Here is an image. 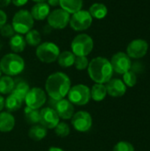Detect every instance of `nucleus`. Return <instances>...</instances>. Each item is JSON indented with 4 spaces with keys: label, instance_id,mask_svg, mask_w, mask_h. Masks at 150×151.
<instances>
[{
    "label": "nucleus",
    "instance_id": "1",
    "mask_svg": "<svg viewBox=\"0 0 150 151\" xmlns=\"http://www.w3.org/2000/svg\"><path fill=\"white\" fill-rule=\"evenodd\" d=\"M71 88V80L64 73L57 72L50 74L45 83L47 94L52 100L59 101L67 96Z\"/></svg>",
    "mask_w": 150,
    "mask_h": 151
},
{
    "label": "nucleus",
    "instance_id": "2",
    "mask_svg": "<svg viewBox=\"0 0 150 151\" xmlns=\"http://www.w3.org/2000/svg\"><path fill=\"white\" fill-rule=\"evenodd\" d=\"M88 72L90 79L99 84L107 83L113 74V69L111 62L103 57L93 58L88 64Z\"/></svg>",
    "mask_w": 150,
    "mask_h": 151
},
{
    "label": "nucleus",
    "instance_id": "3",
    "mask_svg": "<svg viewBox=\"0 0 150 151\" xmlns=\"http://www.w3.org/2000/svg\"><path fill=\"white\" fill-rule=\"evenodd\" d=\"M25 68L24 59L16 53L4 55L0 60V69L7 76H15L23 72Z\"/></svg>",
    "mask_w": 150,
    "mask_h": 151
},
{
    "label": "nucleus",
    "instance_id": "4",
    "mask_svg": "<svg viewBox=\"0 0 150 151\" xmlns=\"http://www.w3.org/2000/svg\"><path fill=\"white\" fill-rule=\"evenodd\" d=\"M34 23V19L28 11L19 10L14 14L11 21V26L17 34L26 35L33 28Z\"/></svg>",
    "mask_w": 150,
    "mask_h": 151
},
{
    "label": "nucleus",
    "instance_id": "5",
    "mask_svg": "<svg viewBox=\"0 0 150 151\" xmlns=\"http://www.w3.org/2000/svg\"><path fill=\"white\" fill-rule=\"evenodd\" d=\"M94 48V41L87 34H80L75 36L71 43L72 52L76 57H87Z\"/></svg>",
    "mask_w": 150,
    "mask_h": 151
},
{
    "label": "nucleus",
    "instance_id": "6",
    "mask_svg": "<svg viewBox=\"0 0 150 151\" xmlns=\"http://www.w3.org/2000/svg\"><path fill=\"white\" fill-rule=\"evenodd\" d=\"M35 53L40 61L50 64L55 62L57 59L60 54V50L56 43L51 42H45L38 45Z\"/></svg>",
    "mask_w": 150,
    "mask_h": 151
},
{
    "label": "nucleus",
    "instance_id": "7",
    "mask_svg": "<svg viewBox=\"0 0 150 151\" xmlns=\"http://www.w3.org/2000/svg\"><path fill=\"white\" fill-rule=\"evenodd\" d=\"M68 100L72 104L79 106H83L88 104L91 96L90 89L88 86L83 84H78L72 88L67 94Z\"/></svg>",
    "mask_w": 150,
    "mask_h": 151
},
{
    "label": "nucleus",
    "instance_id": "8",
    "mask_svg": "<svg viewBox=\"0 0 150 151\" xmlns=\"http://www.w3.org/2000/svg\"><path fill=\"white\" fill-rule=\"evenodd\" d=\"M93 22V18L88 11L80 10L72 15L69 25L75 31H84L90 27Z\"/></svg>",
    "mask_w": 150,
    "mask_h": 151
},
{
    "label": "nucleus",
    "instance_id": "9",
    "mask_svg": "<svg viewBox=\"0 0 150 151\" xmlns=\"http://www.w3.org/2000/svg\"><path fill=\"white\" fill-rule=\"evenodd\" d=\"M70 18V14L60 8L50 12L47 17V21L53 29H64L69 24Z\"/></svg>",
    "mask_w": 150,
    "mask_h": 151
},
{
    "label": "nucleus",
    "instance_id": "10",
    "mask_svg": "<svg viewBox=\"0 0 150 151\" xmlns=\"http://www.w3.org/2000/svg\"><path fill=\"white\" fill-rule=\"evenodd\" d=\"M110 62L112 66L113 72H116L119 74H124L125 73L131 70L132 67L131 58L126 53L122 51L114 54Z\"/></svg>",
    "mask_w": 150,
    "mask_h": 151
},
{
    "label": "nucleus",
    "instance_id": "11",
    "mask_svg": "<svg viewBox=\"0 0 150 151\" xmlns=\"http://www.w3.org/2000/svg\"><path fill=\"white\" fill-rule=\"evenodd\" d=\"M27 107L38 110L43 106L46 102V94L40 88H33L29 89L24 99Z\"/></svg>",
    "mask_w": 150,
    "mask_h": 151
},
{
    "label": "nucleus",
    "instance_id": "12",
    "mask_svg": "<svg viewBox=\"0 0 150 151\" xmlns=\"http://www.w3.org/2000/svg\"><path fill=\"white\" fill-rule=\"evenodd\" d=\"M149 50V43L144 39H134L129 42L126 48V54L130 58L139 59L146 56Z\"/></svg>",
    "mask_w": 150,
    "mask_h": 151
},
{
    "label": "nucleus",
    "instance_id": "13",
    "mask_svg": "<svg viewBox=\"0 0 150 151\" xmlns=\"http://www.w3.org/2000/svg\"><path fill=\"white\" fill-rule=\"evenodd\" d=\"M93 124L91 115L85 111H80L73 114L72 118V125L73 128L80 133L88 132Z\"/></svg>",
    "mask_w": 150,
    "mask_h": 151
},
{
    "label": "nucleus",
    "instance_id": "14",
    "mask_svg": "<svg viewBox=\"0 0 150 151\" xmlns=\"http://www.w3.org/2000/svg\"><path fill=\"white\" fill-rule=\"evenodd\" d=\"M46 129H54L59 123V117L53 108L46 107L40 111V122Z\"/></svg>",
    "mask_w": 150,
    "mask_h": 151
},
{
    "label": "nucleus",
    "instance_id": "15",
    "mask_svg": "<svg viewBox=\"0 0 150 151\" xmlns=\"http://www.w3.org/2000/svg\"><path fill=\"white\" fill-rule=\"evenodd\" d=\"M55 111H57L59 119L67 120L72 118L74 114V106L69 100L64 98L57 101L55 104Z\"/></svg>",
    "mask_w": 150,
    "mask_h": 151
},
{
    "label": "nucleus",
    "instance_id": "16",
    "mask_svg": "<svg viewBox=\"0 0 150 151\" xmlns=\"http://www.w3.org/2000/svg\"><path fill=\"white\" fill-rule=\"evenodd\" d=\"M107 94L112 97L123 96L126 92V86L119 79H111L105 85Z\"/></svg>",
    "mask_w": 150,
    "mask_h": 151
},
{
    "label": "nucleus",
    "instance_id": "17",
    "mask_svg": "<svg viewBox=\"0 0 150 151\" xmlns=\"http://www.w3.org/2000/svg\"><path fill=\"white\" fill-rule=\"evenodd\" d=\"M50 12V5L45 3H36L31 9V15L34 19L36 20H43L44 19H47Z\"/></svg>",
    "mask_w": 150,
    "mask_h": 151
},
{
    "label": "nucleus",
    "instance_id": "18",
    "mask_svg": "<svg viewBox=\"0 0 150 151\" xmlns=\"http://www.w3.org/2000/svg\"><path fill=\"white\" fill-rule=\"evenodd\" d=\"M15 126L14 117L8 111L0 113V132L8 133L11 132Z\"/></svg>",
    "mask_w": 150,
    "mask_h": 151
},
{
    "label": "nucleus",
    "instance_id": "19",
    "mask_svg": "<svg viewBox=\"0 0 150 151\" xmlns=\"http://www.w3.org/2000/svg\"><path fill=\"white\" fill-rule=\"evenodd\" d=\"M59 5L69 14H73L81 10L83 0H59Z\"/></svg>",
    "mask_w": 150,
    "mask_h": 151
},
{
    "label": "nucleus",
    "instance_id": "20",
    "mask_svg": "<svg viewBox=\"0 0 150 151\" xmlns=\"http://www.w3.org/2000/svg\"><path fill=\"white\" fill-rule=\"evenodd\" d=\"M9 44H10V48L13 51V53L17 54L19 52H22L25 50L27 42H26L25 38L21 35L16 34L11 37Z\"/></svg>",
    "mask_w": 150,
    "mask_h": 151
},
{
    "label": "nucleus",
    "instance_id": "21",
    "mask_svg": "<svg viewBox=\"0 0 150 151\" xmlns=\"http://www.w3.org/2000/svg\"><path fill=\"white\" fill-rule=\"evenodd\" d=\"M88 12L92 16V18L97 19H102L105 18L108 14V8L104 4L102 3H95L93 4L89 10Z\"/></svg>",
    "mask_w": 150,
    "mask_h": 151
},
{
    "label": "nucleus",
    "instance_id": "22",
    "mask_svg": "<svg viewBox=\"0 0 150 151\" xmlns=\"http://www.w3.org/2000/svg\"><path fill=\"white\" fill-rule=\"evenodd\" d=\"M22 102L23 100L21 98L17 96L13 93H11V95H9L6 99H4V107L10 112L17 111L19 109H20Z\"/></svg>",
    "mask_w": 150,
    "mask_h": 151
},
{
    "label": "nucleus",
    "instance_id": "23",
    "mask_svg": "<svg viewBox=\"0 0 150 151\" xmlns=\"http://www.w3.org/2000/svg\"><path fill=\"white\" fill-rule=\"evenodd\" d=\"M106 95H107V90L104 84L95 83L90 90L91 98L95 102L103 101L105 98Z\"/></svg>",
    "mask_w": 150,
    "mask_h": 151
},
{
    "label": "nucleus",
    "instance_id": "24",
    "mask_svg": "<svg viewBox=\"0 0 150 151\" xmlns=\"http://www.w3.org/2000/svg\"><path fill=\"white\" fill-rule=\"evenodd\" d=\"M75 57L76 56L72 51L65 50V51H63V52H61L59 54V56H58L57 60L58 62V65L61 67L67 68V67L72 66L74 64Z\"/></svg>",
    "mask_w": 150,
    "mask_h": 151
},
{
    "label": "nucleus",
    "instance_id": "25",
    "mask_svg": "<svg viewBox=\"0 0 150 151\" xmlns=\"http://www.w3.org/2000/svg\"><path fill=\"white\" fill-rule=\"evenodd\" d=\"M47 135V129L42 125H34L28 132V136L36 142L44 139Z\"/></svg>",
    "mask_w": 150,
    "mask_h": 151
},
{
    "label": "nucleus",
    "instance_id": "26",
    "mask_svg": "<svg viewBox=\"0 0 150 151\" xmlns=\"http://www.w3.org/2000/svg\"><path fill=\"white\" fill-rule=\"evenodd\" d=\"M15 82L11 76H3L0 77V94L6 95L11 93L14 88Z\"/></svg>",
    "mask_w": 150,
    "mask_h": 151
},
{
    "label": "nucleus",
    "instance_id": "27",
    "mask_svg": "<svg viewBox=\"0 0 150 151\" xmlns=\"http://www.w3.org/2000/svg\"><path fill=\"white\" fill-rule=\"evenodd\" d=\"M24 114H25V119L27 124L34 126L40 122V111L39 110L26 107V109L24 110Z\"/></svg>",
    "mask_w": 150,
    "mask_h": 151
},
{
    "label": "nucleus",
    "instance_id": "28",
    "mask_svg": "<svg viewBox=\"0 0 150 151\" xmlns=\"http://www.w3.org/2000/svg\"><path fill=\"white\" fill-rule=\"evenodd\" d=\"M26 42L30 46H38L41 43L42 36L39 31L35 29H31L29 32L26 34Z\"/></svg>",
    "mask_w": 150,
    "mask_h": 151
},
{
    "label": "nucleus",
    "instance_id": "29",
    "mask_svg": "<svg viewBox=\"0 0 150 151\" xmlns=\"http://www.w3.org/2000/svg\"><path fill=\"white\" fill-rule=\"evenodd\" d=\"M29 89H30L29 86L27 82L19 81L14 85V88H13V90L11 93H13L14 95H16L17 96H19V98H21L24 101V99H25L27 94L28 93Z\"/></svg>",
    "mask_w": 150,
    "mask_h": 151
},
{
    "label": "nucleus",
    "instance_id": "30",
    "mask_svg": "<svg viewBox=\"0 0 150 151\" xmlns=\"http://www.w3.org/2000/svg\"><path fill=\"white\" fill-rule=\"evenodd\" d=\"M123 82L127 87H133L137 83V76L134 72L129 70L128 72L125 73L123 74Z\"/></svg>",
    "mask_w": 150,
    "mask_h": 151
},
{
    "label": "nucleus",
    "instance_id": "31",
    "mask_svg": "<svg viewBox=\"0 0 150 151\" xmlns=\"http://www.w3.org/2000/svg\"><path fill=\"white\" fill-rule=\"evenodd\" d=\"M54 129L55 134L61 138H65L70 134V127L65 122H59Z\"/></svg>",
    "mask_w": 150,
    "mask_h": 151
},
{
    "label": "nucleus",
    "instance_id": "32",
    "mask_svg": "<svg viewBox=\"0 0 150 151\" xmlns=\"http://www.w3.org/2000/svg\"><path fill=\"white\" fill-rule=\"evenodd\" d=\"M88 59L87 57H75V60H74V65L76 67L77 70L82 71L88 68Z\"/></svg>",
    "mask_w": 150,
    "mask_h": 151
},
{
    "label": "nucleus",
    "instance_id": "33",
    "mask_svg": "<svg viewBox=\"0 0 150 151\" xmlns=\"http://www.w3.org/2000/svg\"><path fill=\"white\" fill-rule=\"evenodd\" d=\"M113 151H134V148L128 142H119L114 146Z\"/></svg>",
    "mask_w": 150,
    "mask_h": 151
},
{
    "label": "nucleus",
    "instance_id": "34",
    "mask_svg": "<svg viewBox=\"0 0 150 151\" xmlns=\"http://www.w3.org/2000/svg\"><path fill=\"white\" fill-rule=\"evenodd\" d=\"M0 33L1 35L4 37H11L15 35V31L11 24H6V23L0 28Z\"/></svg>",
    "mask_w": 150,
    "mask_h": 151
},
{
    "label": "nucleus",
    "instance_id": "35",
    "mask_svg": "<svg viewBox=\"0 0 150 151\" xmlns=\"http://www.w3.org/2000/svg\"><path fill=\"white\" fill-rule=\"evenodd\" d=\"M6 19H7V16L5 12L0 9V28L6 23Z\"/></svg>",
    "mask_w": 150,
    "mask_h": 151
},
{
    "label": "nucleus",
    "instance_id": "36",
    "mask_svg": "<svg viewBox=\"0 0 150 151\" xmlns=\"http://www.w3.org/2000/svg\"><path fill=\"white\" fill-rule=\"evenodd\" d=\"M28 0H11V3L18 7H20L22 5H25L27 3Z\"/></svg>",
    "mask_w": 150,
    "mask_h": 151
},
{
    "label": "nucleus",
    "instance_id": "37",
    "mask_svg": "<svg viewBox=\"0 0 150 151\" xmlns=\"http://www.w3.org/2000/svg\"><path fill=\"white\" fill-rule=\"evenodd\" d=\"M11 3V0H0V9L7 7Z\"/></svg>",
    "mask_w": 150,
    "mask_h": 151
},
{
    "label": "nucleus",
    "instance_id": "38",
    "mask_svg": "<svg viewBox=\"0 0 150 151\" xmlns=\"http://www.w3.org/2000/svg\"><path fill=\"white\" fill-rule=\"evenodd\" d=\"M47 4L50 6H57L59 5V0H47Z\"/></svg>",
    "mask_w": 150,
    "mask_h": 151
},
{
    "label": "nucleus",
    "instance_id": "39",
    "mask_svg": "<svg viewBox=\"0 0 150 151\" xmlns=\"http://www.w3.org/2000/svg\"><path fill=\"white\" fill-rule=\"evenodd\" d=\"M4 98L0 96V111L4 109Z\"/></svg>",
    "mask_w": 150,
    "mask_h": 151
},
{
    "label": "nucleus",
    "instance_id": "40",
    "mask_svg": "<svg viewBox=\"0 0 150 151\" xmlns=\"http://www.w3.org/2000/svg\"><path fill=\"white\" fill-rule=\"evenodd\" d=\"M49 151H65L64 150L60 149V148H57V147H51L49 149Z\"/></svg>",
    "mask_w": 150,
    "mask_h": 151
},
{
    "label": "nucleus",
    "instance_id": "41",
    "mask_svg": "<svg viewBox=\"0 0 150 151\" xmlns=\"http://www.w3.org/2000/svg\"><path fill=\"white\" fill-rule=\"evenodd\" d=\"M35 3H42V2H46L47 0H32Z\"/></svg>",
    "mask_w": 150,
    "mask_h": 151
},
{
    "label": "nucleus",
    "instance_id": "42",
    "mask_svg": "<svg viewBox=\"0 0 150 151\" xmlns=\"http://www.w3.org/2000/svg\"><path fill=\"white\" fill-rule=\"evenodd\" d=\"M1 73H2V72H1V69H0V77H1Z\"/></svg>",
    "mask_w": 150,
    "mask_h": 151
}]
</instances>
